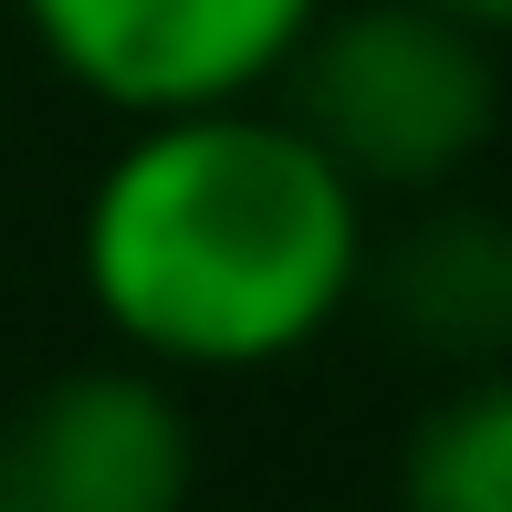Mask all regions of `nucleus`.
Wrapping results in <instances>:
<instances>
[{
    "instance_id": "6",
    "label": "nucleus",
    "mask_w": 512,
    "mask_h": 512,
    "mask_svg": "<svg viewBox=\"0 0 512 512\" xmlns=\"http://www.w3.org/2000/svg\"><path fill=\"white\" fill-rule=\"evenodd\" d=\"M398 512H512V387L460 366L398 450Z\"/></svg>"
},
{
    "instance_id": "1",
    "label": "nucleus",
    "mask_w": 512,
    "mask_h": 512,
    "mask_svg": "<svg viewBox=\"0 0 512 512\" xmlns=\"http://www.w3.org/2000/svg\"><path fill=\"white\" fill-rule=\"evenodd\" d=\"M74 262L136 366L262 377L356 304L366 189L251 95L136 115V136L84 189Z\"/></svg>"
},
{
    "instance_id": "3",
    "label": "nucleus",
    "mask_w": 512,
    "mask_h": 512,
    "mask_svg": "<svg viewBox=\"0 0 512 512\" xmlns=\"http://www.w3.org/2000/svg\"><path fill=\"white\" fill-rule=\"evenodd\" d=\"M314 11L324 0H21V32L74 95L136 126L262 95Z\"/></svg>"
},
{
    "instance_id": "5",
    "label": "nucleus",
    "mask_w": 512,
    "mask_h": 512,
    "mask_svg": "<svg viewBox=\"0 0 512 512\" xmlns=\"http://www.w3.org/2000/svg\"><path fill=\"white\" fill-rule=\"evenodd\" d=\"M366 304H377L418 356L460 366H502L512 345V230L492 209H429L398 241H366Z\"/></svg>"
},
{
    "instance_id": "7",
    "label": "nucleus",
    "mask_w": 512,
    "mask_h": 512,
    "mask_svg": "<svg viewBox=\"0 0 512 512\" xmlns=\"http://www.w3.org/2000/svg\"><path fill=\"white\" fill-rule=\"evenodd\" d=\"M439 11H450V21H471V32H492V42H502V21H512V0H439Z\"/></svg>"
},
{
    "instance_id": "4",
    "label": "nucleus",
    "mask_w": 512,
    "mask_h": 512,
    "mask_svg": "<svg viewBox=\"0 0 512 512\" xmlns=\"http://www.w3.org/2000/svg\"><path fill=\"white\" fill-rule=\"evenodd\" d=\"M199 429L168 366H63L0 418V512H189Z\"/></svg>"
},
{
    "instance_id": "2",
    "label": "nucleus",
    "mask_w": 512,
    "mask_h": 512,
    "mask_svg": "<svg viewBox=\"0 0 512 512\" xmlns=\"http://www.w3.org/2000/svg\"><path fill=\"white\" fill-rule=\"evenodd\" d=\"M293 126L335 157L356 189L429 199L492 147L502 126V63L492 32L450 21L439 0H324L304 42L283 53Z\"/></svg>"
}]
</instances>
